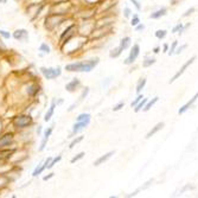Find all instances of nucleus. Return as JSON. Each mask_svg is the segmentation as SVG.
<instances>
[{"label":"nucleus","instance_id":"bb28decb","mask_svg":"<svg viewBox=\"0 0 198 198\" xmlns=\"http://www.w3.org/2000/svg\"><path fill=\"white\" fill-rule=\"evenodd\" d=\"M83 140V135H80V136H77L76 139H74L71 142H70V145H69V148H74L78 142H81Z\"/></svg>","mask_w":198,"mask_h":198},{"label":"nucleus","instance_id":"9b49d317","mask_svg":"<svg viewBox=\"0 0 198 198\" xmlns=\"http://www.w3.org/2000/svg\"><path fill=\"white\" fill-rule=\"evenodd\" d=\"M166 13H167V8H166V7H161V8L157 10V11L152 12V13L150 14V18H151V19H159V18L164 17Z\"/></svg>","mask_w":198,"mask_h":198},{"label":"nucleus","instance_id":"aec40b11","mask_svg":"<svg viewBox=\"0 0 198 198\" xmlns=\"http://www.w3.org/2000/svg\"><path fill=\"white\" fill-rule=\"evenodd\" d=\"M122 49L120 48V46H117V48H115V49H113L110 52H109V56L111 57V58H116V57H119L121 54H122Z\"/></svg>","mask_w":198,"mask_h":198},{"label":"nucleus","instance_id":"7ed1b4c3","mask_svg":"<svg viewBox=\"0 0 198 198\" xmlns=\"http://www.w3.org/2000/svg\"><path fill=\"white\" fill-rule=\"evenodd\" d=\"M31 122H32V117L30 115H19V116L14 117V120H13V125L17 128H25Z\"/></svg>","mask_w":198,"mask_h":198},{"label":"nucleus","instance_id":"412c9836","mask_svg":"<svg viewBox=\"0 0 198 198\" xmlns=\"http://www.w3.org/2000/svg\"><path fill=\"white\" fill-rule=\"evenodd\" d=\"M147 101H148V99H145V98H144V99L141 100V101H140V102H139V103L134 107V111H135V113H139V111H140V110L145 107V104H146V102H147Z\"/></svg>","mask_w":198,"mask_h":198},{"label":"nucleus","instance_id":"c756f323","mask_svg":"<svg viewBox=\"0 0 198 198\" xmlns=\"http://www.w3.org/2000/svg\"><path fill=\"white\" fill-rule=\"evenodd\" d=\"M177 46H178V42L177 40H175L173 43H172V45H171V48H170V50L167 51V54L171 56V55H173L175 54V51H176V49H177Z\"/></svg>","mask_w":198,"mask_h":198},{"label":"nucleus","instance_id":"39448f33","mask_svg":"<svg viewBox=\"0 0 198 198\" xmlns=\"http://www.w3.org/2000/svg\"><path fill=\"white\" fill-rule=\"evenodd\" d=\"M195 61H196V56H194V57H191L190 59H188V61H186V62L183 64V67H182V68H180V69H179V70H178V71L175 74V76H173V77L170 80V82H169V83H173L176 80H178V78H179V77H180V76H182V75L185 73V70H186V69H188V68H189V67H190V65H191V64H192Z\"/></svg>","mask_w":198,"mask_h":198},{"label":"nucleus","instance_id":"1a4fd4ad","mask_svg":"<svg viewBox=\"0 0 198 198\" xmlns=\"http://www.w3.org/2000/svg\"><path fill=\"white\" fill-rule=\"evenodd\" d=\"M113 155H114V151H110V152H108V153H106V154L101 155L100 158H98V159L95 160L94 165H95V166H100V165L104 164V163H106V161H108V160H109Z\"/></svg>","mask_w":198,"mask_h":198},{"label":"nucleus","instance_id":"4c0bfd02","mask_svg":"<svg viewBox=\"0 0 198 198\" xmlns=\"http://www.w3.org/2000/svg\"><path fill=\"white\" fill-rule=\"evenodd\" d=\"M123 14H125L126 18H129V17L132 15V11H131V8H129V7H126V8L123 10Z\"/></svg>","mask_w":198,"mask_h":198},{"label":"nucleus","instance_id":"dca6fc26","mask_svg":"<svg viewBox=\"0 0 198 198\" xmlns=\"http://www.w3.org/2000/svg\"><path fill=\"white\" fill-rule=\"evenodd\" d=\"M55 108H56V102L54 101L52 103H51V106H50V108H49V110L46 111V114H45V117H44V121H50L51 120V117H52V115H54V111H55Z\"/></svg>","mask_w":198,"mask_h":198},{"label":"nucleus","instance_id":"5701e85b","mask_svg":"<svg viewBox=\"0 0 198 198\" xmlns=\"http://www.w3.org/2000/svg\"><path fill=\"white\" fill-rule=\"evenodd\" d=\"M154 63H155V58L154 57H146V59L144 61L142 65H144V68H148L152 64H154Z\"/></svg>","mask_w":198,"mask_h":198},{"label":"nucleus","instance_id":"8fccbe9b","mask_svg":"<svg viewBox=\"0 0 198 198\" xmlns=\"http://www.w3.org/2000/svg\"><path fill=\"white\" fill-rule=\"evenodd\" d=\"M0 2H1V4H6V2H7V0H0Z\"/></svg>","mask_w":198,"mask_h":198},{"label":"nucleus","instance_id":"ea45409f","mask_svg":"<svg viewBox=\"0 0 198 198\" xmlns=\"http://www.w3.org/2000/svg\"><path fill=\"white\" fill-rule=\"evenodd\" d=\"M0 36H2V37L6 38V39H8V38L11 37L10 32H7V31H5V30H0Z\"/></svg>","mask_w":198,"mask_h":198},{"label":"nucleus","instance_id":"423d86ee","mask_svg":"<svg viewBox=\"0 0 198 198\" xmlns=\"http://www.w3.org/2000/svg\"><path fill=\"white\" fill-rule=\"evenodd\" d=\"M197 100H198V92L196 93V94H195V95H194V98L190 100V101H188V102H186L184 106H182V107L179 108V110H178V114H179V115H183V114H185V113H186V111H188V110H189V109H190V108H191V107L195 104V102H196Z\"/></svg>","mask_w":198,"mask_h":198},{"label":"nucleus","instance_id":"e433bc0d","mask_svg":"<svg viewBox=\"0 0 198 198\" xmlns=\"http://www.w3.org/2000/svg\"><path fill=\"white\" fill-rule=\"evenodd\" d=\"M142 99H144V96L139 94V95H138V98H136V99H135V100H134V101H133V102H132V103H131L132 108H133V107H135V106H136V104H138V103H139V102H140V101H141V100H142Z\"/></svg>","mask_w":198,"mask_h":198},{"label":"nucleus","instance_id":"f704fd0d","mask_svg":"<svg viewBox=\"0 0 198 198\" xmlns=\"http://www.w3.org/2000/svg\"><path fill=\"white\" fill-rule=\"evenodd\" d=\"M186 48H188V45H186V44H183V45H180V46H177V49H176L175 54L179 55V54H180V52H183V50H185Z\"/></svg>","mask_w":198,"mask_h":198},{"label":"nucleus","instance_id":"2eb2a0df","mask_svg":"<svg viewBox=\"0 0 198 198\" xmlns=\"http://www.w3.org/2000/svg\"><path fill=\"white\" fill-rule=\"evenodd\" d=\"M131 43H132V39H131V37H123L122 39H121V42H120V48L122 49V50H127L129 46H131Z\"/></svg>","mask_w":198,"mask_h":198},{"label":"nucleus","instance_id":"f8f14e48","mask_svg":"<svg viewBox=\"0 0 198 198\" xmlns=\"http://www.w3.org/2000/svg\"><path fill=\"white\" fill-rule=\"evenodd\" d=\"M80 84H81V82H80V80H77V78H74L71 82H69L67 86H65V89L69 92V93H74L78 87H80Z\"/></svg>","mask_w":198,"mask_h":198},{"label":"nucleus","instance_id":"4be33fe9","mask_svg":"<svg viewBox=\"0 0 198 198\" xmlns=\"http://www.w3.org/2000/svg\"><path fill=\"white\" fill-rule=\"evenodd\" d=\"M184 30H185V29H184V25H183V23H178V24H177V25H176V26L172 29V32H173V33H177V32H178L179 34H182Z\"/></svg>","mask_w":198,"mask_h":198},{"label":"nucleus","instance_id":"49530a36","mask_svg":"<svg viewBox=\"0 0 198 198\" xmlns=\"http://www.w3.org/2000/svg\"><path fill=\"white\" fill-rule=\"evenodd\" d=\"M163 50H164V52H167V51H169V44H164Z\"/></svg>","mask_w":198,"mask_h":198},{"label":"nucleus","instance_id":"72a5a7b5","mask_svg":"<svg viewBox=\"0 0 198 198\" xmlns=\"http://www.w3.org/2000/svg\"><path fill=\"white\" fill-rule=\"evenodd\" d=\"M74 29H75V26H74V25H71V26H69L67 30H64V32H63V33H62V36H61V40H63V38L67 36V33H69V32H70L71 30H74Z\"/></svg>","mask_w":198,"mask_h":198},{"label":"nucleus","instance_id":"20e7f679","mask_svg":"<svg viewBox=\"0 0 198 198\" xmlns=\"http://www.w3.org/2000/svg\"><path fill=\"white\" fill-rule=\"evenodd\" d=\"M139 55H140V46H139V44H134L133 45V48L131 49V52H129V55H128V57L125 59V64L126 65H129V64H133L135 61H136V58L139 57Z\"/></svg>","mask_w":198,"mask_h":198},{"label":"nucleus","instance_id":"6e6552de","mask_svg":"<svg viewBox=\"0 0 198 198\" xmlns=\"http://www.w3.org/2000/svg\"><path fill=\"white\" fill-rule=\"evenodd\" d=\"M13 37L17 39V40H27L29 38V32L24 29H20V30H15L14 33H13Z\"/></svg>","mask_w":198,"mask_h":198},{"label":"nucleus","instance_id":"a18cd8bd","mask_svg":"<svg viewBox=\"0 0 198 198\" xmlns=\"http://www.w3.org/2000/svg\"><path fill=\"white\" fill-rule=\"evenodd\" d=\"M54 175H55V173H50L49 176H45V177H44L43 179H44V180H49L50 178H52V177H54Z\"/></svg>","mask_w":198,"mask_h":198},{"label":"nucleus","instance_id":"f03ea898","mask_svg":"<svg viewBox=\"0 0 198 198\" xmlns=\"http://www.w3.org/2000/svg\"><path fill=\"white\" fill-rule=\"evenodd\" d=\"M40 73L44 75L45 78L48 80H54L56 77H58L62 74L61 68H40Z\"/></svg>","mask_w":198,"mask_h":198},{"label":"nucleus","instance_id":"6ab92c4d","mask_svg":"<svg viewBox=\"0 0 198 198\" xmlns=\"http://www.w3.org/2000/svg\"><path fill=\"white\" fill-rule=\"evenodd\" d=\"M146 78H140L139 81H138V84H136V93L138 94H140L141 92H142V89L145 88V86H146Z\"/></svg>","mask_w":198,"mask_h":198},{"label":"nucleus","instance_id":"37998d69","mask_svg":"<svg viewBox=\"0 0 198 198\" xmlns=\"http://www.w3.org/2000/svg\"><path fill=\"white\" fill-rule=\"evenodd\" d=\"M51 133H52V127H50V128H48L45 132H44V136L45 138H50V135H51Z\"/></svg>","mask_w":198,"mask_h":198},{"label":"nucleus","instance_id":"de8ad7c7","mask_svg":"<svg viewBox=\"0 0 198 198\" xmlns=\"http://www.w3.org/2000/svg\"><path fill=\"white\" fill-rule=\"evenodd\" d=\"M159 51H160V46H155V48L153 49V52H154V54H158Z\"/></svg>","mask_w":198,"mask_h":198},{"label":"nucleus","instance_id":"79ce46f5","mask_svg":"<svg viewBox=\"0 0 198 198\" xmlns=\"http://www.w3.org/2000/svg\"><path fill=\"white\" fill-rule=\"evenodd\" d=\"M194 12H195V7H191V8H189V10H188V11L183 14V17H189V15H190V14H192Z\"/></svg>","mask_w":198,"mask_h":198},{"label":"nucleus","instance_id":"7c9ffc66","mask_svg":"<svg viewBox=\"0 0 198 198\" xmlns=\"http://www.w3.org/2000/svg\"><path fill=\"white\" fill-rule=\"evenodd\" d=\"M39 50H40V51H43L44 54H49V52H50V46H49L48 44L43 43V44L39 46Z\"/></svg>","mask_w":198,"mask_h":198},{"label":"nucleus","instance_id":"b1692460","mask_svg":"<svg viewBox=\"0 0 198 198\" xmlns=\"http://www.w3.org/2000/svg\"><path fill=\"white\" fill-rule=\"evenodd\" d=\"M166 34H167V31H166V30H158V31L155 32V37H157L158 39H164V38L166 37Z\"/></svg>","mask_w":198,"mask_h":198},{"label":"nucleus","instance_id":"9d476101","mask_svg":"<svg viewBox=\"0 0 198 198\" xmlns=\"http://www.w3.org/2000/svg\"><path fill=\"white\" fill-rule=\"evenodd\" d=\"M164 126H165V123H164V122H159V123H157L154 127H152V129L147 133V135H146L145 138H146V139L152 138V136H153V135H155V134H157L160 129H163V128H164Z\"/></svg>","mask_w":198,"mask_h":198},{"label":"nucleus","instance_id":"c03bdc74","mask_svg":"<svg viewBox=\"0 0 198 198\" xmlns=\"http://www.w3.org/2000/svg\"><path fill=\"white\" fill-rule=\"evenodd\" d=\"M144 29H145V25H144V24H140V23L135 26V30H136V31H142Z\"/></svg>","mask_w":198,"mask_h":198},{"label":"nucleus","instance_id":"473e14b6","mask_svg":"<svg viewBox=\"0 0 198 198\" xmlns=\"http://www.w3.org/2000/svg\"><path fill=\"white\" fill-rule=\"evenodd\" d=\"M123 107H125V102H122V101H121V102H119L117 104H115V106H114L113 110H114V111H119V110H121Z\"/></svg>","mask_w":198,"mask_h":198},{"label":"nucleus","instance_id":"f257e3e1","mask_svg":"<svg viewBox=\"0 0 198 198\" xmlns=\"http://www.w3.org/2000/svg\"><path fill=\"white\" fill-rule=\"evenodd\" d=\"M98 64H99V58H94V59H90V61L70 63V64L65 65V70L71 71V73H89Z\"/></svg>","mask_w":198,"mask_h":198},{"label":"nucleus","instance_id":"a878e982","mask_svg":"<svg viewBox=\"0 0 198 198\" xmlns=\"http://www.w3.org/2000/svg\"><path fill=\"white\" fill-rule=\"evenodd\" d=\"M92 115L88 114V113H83V114H80L77 116V121H87V120H90Z\"/></svg>","mask_w":198,"mask_h":198},{"label":"nucleus","instance_id":"ddd939ff","mask_svg":"<svg viewBox=\"0 0 198 198\" xmlns=\"http://www.w3.org/2000/svg\"><path fill=\"white\" fill-rule=\"evenodd\" d=\"M12 140H13V135H12V134H6V135H4V136L0 139V147L10 146V144L12 142Z\"/></svg>","mask_w":198,"mask_h":198},{"label":"nucleus","instance_id":"58836bf2","mask_svg":"<svg viewBox=\"0 0 198 198\" xmlns=\"http://www.w3.org/2000/svg\"><path fill=\"white\" fill-rule=\"evenodd\" d=\"M48 140H49V138H45V136H44V139H43V141H42V144H40L39 151H43V150L45 148V146H46V142H48Z\"/></svg>","mask_w":198,"mask_h":198},{"label":"nucleus","instance_id":"c9c22d12","mask_svg":"<svg viewBox=\"0 0 198 198\" xmlns=\"http://www.w3.org/2000/svg\"><path fill=\"white\" fill-rule=\"evenodd\" d=\"M10 154H12V151H4V152H0V160L7 158Z\"/></svg>","mask_w":198,"mask_h":198},{"label":"nucleus","instance_id":"c85d7f7f","mask_svg":"<svg viewBox=\"0 0 198 198\" xmlns=\"http://www.w3.org/2000/svg\"><path fill=\"white\" fill-rule=\"evenodd\" d=\"M61 159H62V157H61V155L56 157L55 159H52V160L50 161V164H49V165L46 166V169H52V167H54V166H55V165H56V164H57V163H58V161H59Z\"/></svg>","mask_w":198,"mask_h":198},{"label":"nucleus","instance_id":"0eeeda50","mask_svg":"<svg viewBox=\"0 0 198 198\" xmlns=\"http://www.w3.org/2000/svg\"><path fill=\"white\" fill-rule=\"evenodd\" d=\"M90 123V120L87 121H76V123H74L73 126V134H77L78 132L83 131L86 127H88Z\"/></svg>","mask_w":198,"mask_h":198},{"label":"nucleus","instance_id":"cd10ccee","mask_svg":"<svg viewBox=\"0 0 198 198\" xmlns=\"http://www.w3.org/2000/svg\"><path fill=\"white\" fill-rule=\"evenodd\" d=\"M139 23H140V18H139V15H138V14H133V17H132V20H131V25L135 27V26H136Z\"/></svg>","mask_w":198,"mask_h":198},{"label":"nucleus","instance_id":"09e8293b","mask_svg":"<svg viewBox=\"0 0 198 198\" xmlns=\"http://www.w3.org/2000/svg\"><path fill=\"white\" fill-rule=\"evenodd\" d=\"M40 132H42V128H40V127H38V129H37V133H38V134H40Z\"/></svg>","mask_w":198,"mask_h":198},{"label":"nucleus","instance_id":"f3484780","mask_svg":"<svg viewBox=\"0 0 198 198\" xmlns=\"http://www.w3.org/2000/svg\"><path fill=\"white\" fill-rule=\"evenodd\" d=\"M88 93H89V88H86V89H84V90H83V93H82V95H81V96H80V99H78V101H77V102H75V103H74V104H73V106H71V107H70V108H69V111H71V110H73V109H75V107H76V106H77V104H80V103H81V102H82V101H83V100H84V98H86V96H87V95H88Z\"/></svg>","mask_w":198,"mask_h":198},{"label":"nucleus","instance_id":"4468645a","mask_svg":"<svg viewBox=\"0 0 198 198\" xmlns=\"http://www.w3.org/2000/svg\"><path fill=\"white\" fill-rule=\"evenodd\" d=\"M50 161H51V158H48L46 160H45V163H44V165H42V166H39V167H36V170L33 171V173H32V176L33 177H37V176H39L45 169H46V166L50 164Z\"/></svg>","mask_w":198,"mask_h":198},{"label":"nucleus","instance_id":"a211bd4d","mask_svg":"<svg viewBox=\"0 0 198 198\" xmlns=\"http://www.w3.org/2000/svg\"><path fill=\"white\" fill-rule=\"evenodd\" d=\"M158 100H159V98H158V96H155V98H153L152 100L147 101V102H146V104H145V107L142 108V110H144V111H148V110H150V109H151V108H152V107L157 103V102H158Z\"/></svg>","mask_w":198,"mask_h":198},{"label":"nucleus","instance_id":"393cba45","mask_svg":"<svg viewBox=\"0 0 198 198\" xmlns=\"http://www.w3.org/2000/svg\"><path fill=\"white\" fill-rule=\"evenodd\" d=\"M38 92H39V87L38 86H30L29 89H27V93L30 95H36Z\"/></svg>","mask_w":198,"mask_h":198},{"label":"nucleus","instance_id":"2f4dec72","mask_svg":"<svg viewBox=\"0 0 198 198\" xmlns=\"http://www.w3.org/2000/svg\"><path fill=\"white\" fill-rule=\"evenodd\" d=\"M84 155H86V154H84V152H81V153H78V154H77V155H76V157H74V158H73V159H71V163H73V164H74V163H76V161H78V160H81V159H82V158H83V157H84Z\"/></svg>","mask_w":198,"mask_h":198},{"label":"nucleus","instance_id":"a19ab883","mask_svg":"<svg viewBox=\"0 0 198 198\" xmlns=\"http://www.w3.org/2000/svg\"><path fill=\"white\" fill-rule=\"evenodd\" d=\"M131 2L135 6V8H136L138 11H140V10H141V5H140V2H139L138 0H131Z\"/></svg>","mask_w":198,"mask_h":198}]
</instances>
